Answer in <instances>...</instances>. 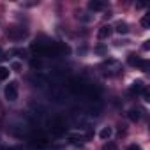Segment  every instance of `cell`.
<instances>
[{
    "instance_id": "4fadbf2b",
    "label": "cell",
    "mask_w": 150,
    "mask_h": 150,
    "mask_svg": "<svg viewBox=\"0 0 150 150\" xmlns=\"http://www.w3.org/2000/svg\"><path fill=\"white\" fill-rule=\"evenodd\" d=\"M103 150H118V148H117V145H115L113 141H110V143H106V145L103 146Z\"/></svg>"
},
{
    "instance_id": "ba28073f",
    "label": "cell",
    "mask_w": 150,
    "mask_h": 150,
    "mask_svg": "<svg viewBox=\"0 0 150 150\" xmlns=\"http://www.w3.org/2000/svg\"><path fill=\"white\" fill-rule=\"evenodd\" d=\"M88 9L90 11H101V9H104V4L99 2V0H92V2H88Z\"/></svg>"
},
{
    "instance_id": "7c38bea8",
    "label": "cell",
    "mask_w": 150,
    "mask_h": 150,
    "mask_svg": "<svg viewBox=\"0 0 150 150\" xmlns=\"http://www.w3.org/2000/svg\"><path fill=\"white\" fill-rule=\"evenodd\" d=\"M9 69L7 67H0V81H4V80H7L9 78Z\"/></svg>"
},
{
    "instance_id": "6da1fadb",
    "label": "cell",
    "mask_w": 150,
    "mask_h": 150,
    "mask_svg": "<svg viewBox=\"0 0 150 150\" xmlns=\"http://www.w3.org/2000/svg\"><path fill=\"white\" fill-rule=\"evenodd\" d=\"M4 96H6V99H7L9 103H14V101L18 99V83H16V81H11V83L6 87V90H4Z\"/></svg>"
},
{
    "instance_id": "e0dca14e",
    "label": "cell",
    "mask_w": 150,
    "mask_h": 150,
    "mask_svg": "<svg viewBox=\"0 0 150 150\" xmlns=\"http://www.w3.org/2000/svg\"><path fill=\"white\" fill-rule=\"evenodd\" d=\"M127 150H141V148H139V146H138V145H131V146H129V148H127Z\"/></svg>"
},
{
    "instance_id": "8992f818",
    "label": "cell",
    "mask_w": 150,
    "mask_h": 150,
    "mask_svg": "<svg viewBox=\"0 0 150 150\" xmlns=\"http://www.w3.org/2000/svg\"><path fill=\"white\" fill-rule=\"evenodd\" d=\"M127 62H129V65H132V67H139L143 60H141V58H139L138 55H134V53H131V55H129V58H127Z\"/></svg>"
},
{
    "instance_id": "2e32d148",
    "label": "cell",
    "mask_w": 150,
    "mask_h": 150,
    "mask_svg": "<svg viewBox=\"0 0 150 150\" xmlns=\"http://www.w3.org/2000/svg\"><path fill=\"white\" fill-rule=\"evenodd\" d=\"M139 67H141V69H143V71H146V69H148V62H146V60H143V62H141V65H139Z\"/></svg>"
},
{
    "instance_id": "5b68a950",
    "label": "cell",
    "mask_w": 150,
    "mask_h": 150,
    "mask_svg": "<svg viewBox=\"0 0 150 150\" xmlns=\"http://www.w3.org/2000/svg\"><path fill=\"white\" fill-rule=\"evenodd\" d=\"M48 145V139L44 138V136H41V138H34L32 139V146H35V148H44Z\"/></svg>"
},
{
    "instance_id": "3957f363",
    "label": "cell",
    "mask_w": 150,
    "mask_h": 150,
    "mask_svg": "<svg viewBox=\"0 0 150 150\" xmlns=\"http://www.w3.org/2000/svg\"><path fill=\"white\" fill-rule=\"evenodd\" d=\"M7 35H9L11 39H23V37L27 35V30H25V28H20V27H11V28L7 30Z\"/></svg>"
},
{
    "instance_id": "7a4b0ae2",
    "label": "cell",
    "mask_w": 150,
    "mask_h": 150,
    "mask_svg": "<svg viewBox=\"0 0 150 150\" xmlns=\"http://www.w3.org/2000/svg\"><path fill=\"white\" fill-rule=\"evenodd\" d=\"M69 88H71V92H74V94H85L87 85H83V81H80L78 78H71V80H69Z\"/></svg>"
},
{
    "instance_id": "30bf717a",
    "label": "cell",
    "mask_w": 150,
    "mask_h": 150,
    "mask_svg": "<svg viewBox=\"0 0 150 150\" xmlns=\"http://www.w3.org/2000/svg\"><path fill=\"white\" fill-rule=\"evenodd\" d=\"M127 117H129L132 122H138V120H139V111H138V110H129V111H127Z\"/></svg>"
},
{
    "instance_id": "5bb4252c",
    "label": "cell",
    "mask_w": 150,
    "mask_h": 150,
    "mask_svg": "<svg viewBox=\"0 0 150 150\" xmlns=\"http://www.w3.org/2000/svg\"><path fill=\"white\" fill-rule=\"evenodd\" d=\"M141 25H143V28H148V25H150V18L145 16V18L141 20Z\"/></svg>"
},
{
    "instance_id": "277c9868",
    "label": "cell",
    "mask_w": 150,
    "mask_h": 150,
    "mask_svg": "<svg viewBox=\"0 0 150 150\" xmlns=\"http://www.w3.org/2000/svg\"><path fill=\"white\" fill-rule=\"evenodd\" d=\"M111 32H113V27H110V25H103V27L99 28L97 35H99V39H108V37L111 35Z\"/></svg>"
},
{
    "instance_id": "9a60e30c",
    "label": "cell",
    "mask_w": 150,
    "mask_h": 150,
    "mask_svg": "<svg viewBox=\"0 0 150 150\" xmlns=\"http://www.w3.org/2000/svg\"><path fill=\"white\" fill-rule=\"evenodd\" d=\"M11 67H13L14 71H20V69H21V64H20V62H13V65H11Z\"/></svg>"
},
{
    "instance_id": "8fae6325",
    "label": "cell",
    "mask_w": 150,
    "mask_h": 150,
    "mask_svg": "<svg viewBox=\"0 0 150 150\" xmlns=\"http://www.w3.org/2000/svg\"><path fill=\"white\" fill-rule=\"evenodd\" d=\"M99 136H101V139H108L111 136V127H103L101 132H99Z\"/></svg>"
},
{
    "instance_id": "52a82bcc",
    "label": "cell",
    "mask_w": 150,
    "mask_h": 150,
    "mask_svg": "<svg viewBox=\"0 0 150 150\" xmlns=\"http://www.w3.org/2000/svg\"><path fill=\"white\" fill-rule=\"evenodd\" d=\"M145 90V87H143V81H134L132 83V87H131V94H139V92H143Z\"/></svg>"
},
{
    "instance_id": "9c48e42d",
    "label": "cell",
    "mask_w": 150,
    "mask_h": 150,
    "mask_svg": "<svg viewBox=\"0 0 150 150\" xmlns=\"http://www.w3.org/2000/svg\"><path fill=\"white\" fill-rule=\"evenodd\" d=\"M115 32H117V34H127V32H129V27H127V23H124V21H118V23H117V27H115Z\"/></svg>"
}]
</instances>
